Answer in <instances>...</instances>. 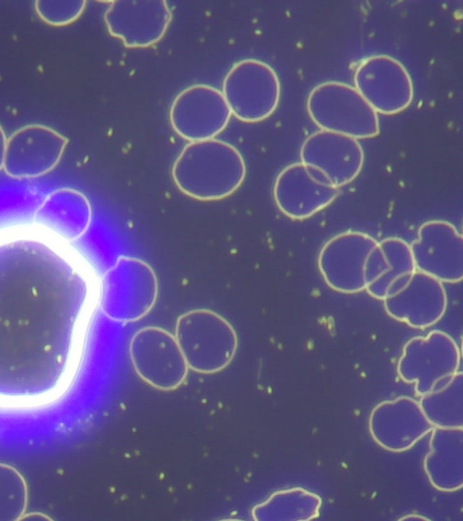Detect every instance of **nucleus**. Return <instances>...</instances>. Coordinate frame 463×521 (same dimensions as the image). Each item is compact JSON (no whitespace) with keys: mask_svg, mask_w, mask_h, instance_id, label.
Returning a JSON list of instances; mask_svg holds the SVG:
<instances>
[{"mask_svg":"<svg viewBox=\"0 0 463 521\" xmlns=\"http://www.w3.org/2000/svg\"><path fill=\"white\" fill-rule=\"evenodd\" d=\"M98 298L70 241L37 222L0 228V412L61 399Z\"/></svg>","mask_w":463,"mask_h":521,"instance_id":"nucleus-1","label":"nucleus"},{"mask_svg":"<svg viewBox=\"0 0 463 521\" xmlns=\"http://www.w3.org/2000/svg\"><path fill=\"white\" fill-rule=\"evenodd\" d=\"M246 175V164L232 144L211 138L184 147L172 166L176 187L199 201H217L232 194Z\"/></svg>","mask_w":463,"mask_h":521,"instance_id":"nucleus-2","label":"nucleus"},{"mask_svg":"<svg viewBox=\"0 0 463 521\" xmlns=\"http://www.w3.org/2000/svg\"><path fill=\"white\" fill-rule=\"evenodd\" d=\"M158 297V279L152 266L136 257L121 256L101 277L98 302L102 313L119 323L146 316Z\"/></svg>","mask_w":463,"mask_h":521,"instance_id":"nucleus-3","label":"nucleus"},{"mask_svg":"<svg viewBox=\"0 0 463 521\" xmlns=\"http://www.w3.org/2000/svg\"><path fill=\"white\" fill-rule=\"evenodd\" d=\"M174 335L188 367L201 374L224 369L238 348V336L232 324L207 308H195L180 315Z\"/></svg>","mask_w":463,"mask_h":521,"instance_id":"nucleus-4","label":"nucleus"},{"mask_svg":"<svg viewBox=\"0 0 463 521\" xmlns=\"http://www.w3.org/2000/svg\"><path fill=\"white\" fill-rule=\"evenodd\" d=\"M307 108L314 123L322 130L354 138H369L379 133L378 113L348 84L326 81L308 95Z\"/></svg>","mask_w":463,"mask_h":521,"instance_id":"nucleus-5","label":"nucleus"},{"mask_svg":"<svg viewBox=\"0 0 463 521\" xmlns=\"http://www.w3.org/2000/svg\"><path fill=\"white\" fill-rule=\"evenodd\" d=\"M222 92L232 114L241 121L255 123L266 119L277 109L280 82L268 63L243 59L226 73Z\"/></svg>","mask_w":463,"mask_h":521,"instance_id":"nucleus-6","label":"nucleus"},{"mask_svg":"<svg viewBox=\"0 0 463 521\" xmlns=\"http://www.w3.org/2000/svg\"><path fill=\"white\" fill-rule=\"evenodd\" d=\"M129 358L137 374L162 391L179 387L185 380L188 365L175 335L156 326L138 329L128 346Z\"/></svg>","mask_w":463,"mask_h":521,"instance_id":"nucleus-7","label":"nucleus"},{"mask_svg":"<svg viewBox=\"0 0 463 521\" xmlns=\"http://www.w3.org/2000/svg\"><path fill=\"white\" fill-rule=\"evenodd\" d=\"M231 109L217 88L193 84L174 99L169 120L175 132L190 142L214 138L228 125Z\"/></svg>","mask_w":463,"mask_h":521,"instance_id":"nucleus-8","label":"nucleus"},{"mask_svg":"<svg viewBox=\"0 0 463 521\" xmlns=\"http://www.w3.org/2000/svg\"><path fill=\"white\" fill-rule=\"evenodd\" d=\"M68 141L48 126H24L7 138L3 169L15 179L45 175L59 164Z\"/></svg>","mask_w":463,"mask_h":521,"instance_id":"nucleus-9","label":"nucleus"},{"mask_svg":"<svg viewBox=\"0 0 463 521\" xmlns=\"http://www.w3.org/2000/svg\"><path fill=\"white\" fill-rule=\"evenodd\" d=\"M354 88L377 112L396 114L413 99V84L405 67L388 55H373L356 68Z\"/></svg>","mask_w":463,"mask_h":521,"instance_id":"nucleus-10","label":"nucleus"},{"mask_svg":"<svg viewBox=\"0 0 463 521\" xmlns=\"http://www.w3.org/2000/svg\"><path fill=\"white\" fill-rule=\"evenodd\" d=\"M416 270L441 282L456 283L463 278V237L450 223H424L410 244Z\"/></svg>","mask_w":463,"mask_h":521,"instance_id":"nucleus-11","label":"nucleus"},{"mask_svg":"<svg viewBox=\"0 0 463 521\" xmlns=\"http://www.w3.org/2000/svg\"><path fill=\"white\" fill-rule=\"evenodd\" d=\"M110 35L128 48H146L158 43L172 21L164 0L112 1L104 14Z\"/></svg>","mask_w":463,"mask_h":521,"instance_id":"nucleus-12","label":"nucleus"},{"mask_svg":"<svg viewBox=\"0 0 463 521\" xmlns=\"http://www.w3.org/2000/svg\"><path fill=\"white\" fill-rule=\"evenodd\" d=\"M377 241L361 232H345L321 249L317 265L326 283L342 293L365 289L364 266Z\"/></svg>","mask_w":463,"mask_h":521,"instance_id":"nucleus-13","label":"nucleus"},{"mask_svg":"<svg viewBox=\"0 0 463 521\" xmlns=\"http://www.w3.org/2000/svg\"><path fill=\"white\" fill-rule=\"evenodd\" d=\"M339 194L318 170L301 162L286 166L276 177L273 197L292 219H306L330 204Z\"/></svg>","mask_w":463,"mask_h":521,"instance_id":"nucleus-14","label":"nucleus"},{"mask_svg":"<svg viewBox=\"0 0 463 521\" xmlns=\"http://www.w3.org/2000/svg\"><path fill=\"white\" fill-rule=\"evenodd\" d=\"M301 163L318 170L334 186L352 182L364 164V150L356 138L319 130L308 136L300 150Z\"/></svg>","mask_w":463,"mask_h":521,"instance_id":"nucleus-15","label":"nucleus"},{"mask_svg":"<svg viewBox=\"0 0 463 521\" xmlns=\"http://www.w3.org/2000/svg\"><path fill=\"white\" fill-rule=\"evenodd\" d=\"M383 300L391 317L417 328L428 327L439 321L448 303L442 282L419 270Z\"/></svg>","mask_w":463,"mask_h":521,"instance_id":"nucleus-16","label":"nucleus"},{"mask_svg":"<svg viewBox=\"0 0 463 521\" xmlns=\"http://www.w3.org/2000/svg\"><path fill=\"white\" fill-rule=\"evenodd\" d=\"M416 270L410 244L396 237L378 242L364 266L365 289L383 299L396 291Z\"/></svg>","mask_w":463,"mask_h":521,"instance_id":"nucleus-17","label":"nucleus"},{"mask_svg":"<svg viewBox=\"0 0 463 521\" xmlns=\"http://www.w3.org/2000/svg\"><path fill=\"white\" fill-rule=\"evenodd\" d=\"M459 353L455 341L446 333L431 331L427 336L411 338L404 346L399 372L405 376H453Z\"/></svg>","mask_w":463,"mask_h":521,"instance_id":"nucleus-18","label":"nucleus"},{"mask_svg":"<svg viewBox=\"0 0 463 521\" xmlns=\"http://www.w3.org/2000/svg\"><path fill=\"white\" fill-rule=\"evenodd\" d=\"M91 221V205L81 192L61 188L45 198L36 212L35 222L51 228L61 224L59 235L71 242L81 236Z\"/></svg>","mask_w":463,"mask_h":521,"instance_id":"nucleus-19","label":"nucleus"},{"mask_svg":"<svg viewBox=\"0 0 463 521\" xmlns=\"http://www.w3.org/2000/svg\"><path fill=\"white\" fill-rule=\"evenodd\" d=\"M83 0H37L34 8L38 16L46 24L63 26L76 21L86 7Z\"/></svg>","mask_w":463,"mask_h":521,"instance_id":"nucleus-20","label":"nucleus"},{"mask_svg":"<svg viewBox=\"0 0 463 521\" xmlns=\"http://www.w3.org/2000/svg\"><path fill=\"white\" fill-rule=\"evenodd\" d=\"M23 479L7 467H4L3 478L0 477V514L21 513L24 500Z\"/></svg>","mask_w":463,"mask_h":521,"instance_id":"nucleus-21","label":"nucleus"},{"mask_svg":"<svg viewBox=\"0 0 463 521\" xmlns=\"http://www.w3.org/2000/svg\"><path fill=\"white\" fill-rule=\"evenodd\" d=\"M7 137L3 128L0 126V170L4 167Z\"/></svg>","mask_w":463,"mask_h":521,"instance_id":"nucleus-22","label":"nucleus"}]
</instances>
